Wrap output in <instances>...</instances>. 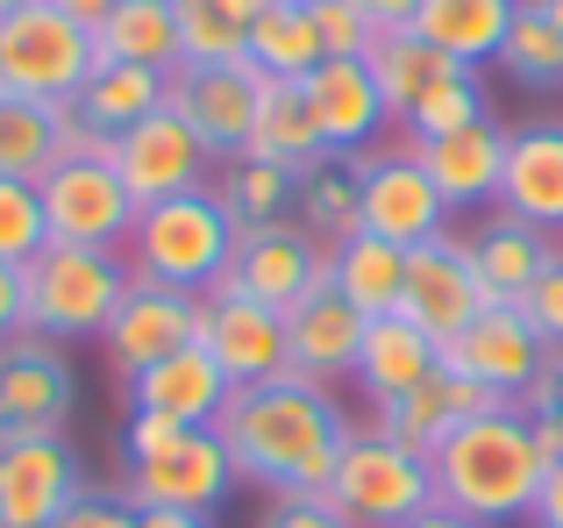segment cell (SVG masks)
<instances>
[{
    "instance_id": "9a60e30c",
    "label": "cell",
    "mask_w": 563,
    "mask_h": 528,
    "mask_svg": "<svg viewBox=\"0 0 563 528\" xmlns=\"http://www.w3.org/2000/svg\"><path fill=\"white\" fill-rule=\"evenodd\" d=\"M108 364H114V378H136V372H151L157 358H172V350H186V343H200V293H186V286H157V278H129V293H122V307H114V321H108Z\"/></svg>"
},
{
    "instance_id": "44dd1931",
    "label": "cell",
    "mask_w": 563,
    "mask_h": 528,
    "mask_svg": "<svg viewBox=\"0 0 563 528\" xmlns=\"http://www.w3.org/2000/svg\"><path fill=\"white\" fill-rule=\"evenodd\" d=\"M300 94H307V108H314V122H321V143H329L335 157L372 151L378 129L393 122V114H385V94H378V79H372V65H364V57H321V65L300 79Z\"/></svg>"
},
{
    "instance_id": "d6986e66",
    "label": "cell",
    "mask_w": 563,
    "mask_h": 528,
    "mask_svg": "<svg viewBox=\"0 0 563 528\" xmlns=\"http://www.w3.org/2000/svg\"><path fill=\"white\" fill-rule=\"evenodd\" d=\"M507 143L514 129H499L493 114L456 136H435V143H407L421 157V172L435 179V194L450 200V215H493L499 208V179H507Z\"/></svg>"
},
{
    "instance_id": "681fc988",
    "label": "cell",
    "mask_w": 563,
    "mask_h": 528,
    "mask_svg": "<svg viewBox=\"0 0 563 528\" xmlns=\"http://www.w3.org/2000/svg\"><path fill=\"white\" fill-rule=\"evenodd\" d=\"M136 528H214V515H186V507H136Z\"/></svg>"
},
{
    "instance_id": "8fae6325",
    "label": "cell",
    "mask_w": 563,
    "mask_h": 528,
    "mask_svg": "<svg viewBox=\"0 0 563 528\" xmlns=\"http://www.w3.org/2000/svg\"><path fill=\"white\" fill-rule=\"evenodd\" d=\"M357 208H364V229L399 251H421V243L450 237V200L435 194V179L421 172L413 151H357Z\"/></svg>"
},
{
    "instance_id": "6da1fadb",
    "label": "cell",
    "mask_w": 563,
    "mask_h": 528,
    "mask_svg": "<svg viewBox=\"0 0 563 528\" xmlns=\"http://www.w3.org/2000/svg\"><path fill=\"white\" fill-rule=\"evenodd\" d=\"M221 443L235 458V479L257 493H321L350 443V415L335 400V386L314 378H264V386H235V400L221 407Z\"/></svg>"
},
{
    "instance_id": "9c48e42d",
    "label": "cell",
    "mask_w": 563,
    "mask_h": 528,
    "mask_svg": "<svg viewBox=\"0 0 563 528\" xmlns=\"http://www.w3.org/2000/svg\"><path fill=\"white\" fill-rule=\"evenodd\" d=\"M100 157L114 165V179L129 186L136 208L172 200V194H192V186H214V165H221L172 108H157V114H143V122H129L122 136H108Z\"/></svg>"
},
{
    "instance_id": "f6af8a7d",
    "label": "cell",
    "mask_w": 563,
    "mask_h": 528,
    "mask_svg": "<svg viewBox=\"0 0 563 528\" xmlns=\"http://www.w3.org/2000/svg\"><path fill=\"white\" fill-rule=\"evenodd\" d=\"M22 329H29V286L14 264H0V343H14Z\"/></svg>"
},
{
    "instance_id": "d590c367",
    "label": "cell",
    "mask_w": 563,
    "mask_h": 528,
    "mask_svg": "<svg viewBox=\"0 0 563 528\" xmlns=\"http://www.w3.org/2000/svg\"><path fill=\"white\" fill-rule=\"evenodd\" d=\"M57 157H65V143H57V108L0 94V179H43Z\"/></svg>"
},
{
    "instance_id": "836d02e7",
    "label": "cell",
    "mask_w": 563,
    "mask_h": 528,
    "mask_svg": "<svg viewBox=\"0 0 563 528\" xmlns=\"http://www.w3.org/2000/svg\"><path fill=\"white\" fill-rule=\"evenodd\" d=\"M250 157L286 165V172H307V165H321V157H335L329 143H321V122H314L300 86H264L257 129H250Z\"/></svg>"
},
{
    "instance_id": "ab89813d",
    "label": "cell",
    "mask_w": 563,
    "mask_h": 528,
    "mask_svg": "<svg viewBox=\"0 0 563 528\" xmlns=\"http://www.w3.org/2000/svg\"><path fill=\"white\" fill-rule=\"evenodd\" d=\"M43 251H51V222H43L36 179H0V264L29 272Z\"/></svg>"
},
{
    "instance_id": "52a82bcc",
    "label": "cell",
    "mask_w": 563,
    "mask_h": 528,
    "mask_svg": "<svg viewBox=\"0 0 563 528\" xmlns=\"http://www.w3.org/2000/svg\"><path fill=\"white\" fill-rule=\"evenodd\" d=\"M321 493H329V507L350 528H407L421 507H435L428 458H413L385 429H350V443H343V458H335Z\"/></svg>"
},
{
    "instance_id": "ee69618b",
    "label": "cell",
    "mask_w": 563,
    "mask_h": 528,
    "mask_svg": "<svg viewBox=\"0 0 563 528\" xmlns=\"http://www.w3.org/2000/svg\"><path fill=\"white\" fill-rule=\"evenodd\" d=\"M51 528H136V507H129L122 493H79Z\"/></svg>"
},
{
    "instance_id": "7c38bea8",
    "label": "cell",
    "mask_w": 563,
    "mask_h": 528,
    "mask_svg": "<svg viewBox=\"0 0 563 528\" xmlns=\"http://www.w3.org/2000/svg\"><path fill=\"white\" fill-rule=\"evenodd\" d=\"M79 415V372L65 343L51 336H14L0 343V443L8 436H65Z\"/></svg>"
},
{
    "instance_id": "1f68e13d",
    "label": "cell",
    "mask_w": 563,
    "mask_h": 528,
    "mask_svg": "<svg viewBox=\"0 0 563 528\" xmlns=\"http://www.w3.org/2000/svg\"><path fill=\"white\" fill-rule=\"evenodd\" d=\"M108 65H151V72H179V8L172 0H122L108 22L93 29Z\"/></svg>"
},
{
    "instance_id": "f546056e",
    "label": "cell",
    "mask_w": 563,
    "mask_h": 528,
    "mask_svg": "<svg viewBox=\"0 0 563 528\" xmlns=\"http://www.w3.org/2000/svg\"><path fill=\"white\" fill-rule=\"evenodd\" d=\"M329 278H335V293H343V300L357 307L364 321L399 315L407 251H399V243H385V237H372V229H357L350 243H335V251H329Z\"/></svg>"
},
{
    "instance_id": "60d3db41",
    "label": "cell",
    "mask_w": 563,
    "mask_h": 528,
    "mask_svg": "<svg viewBox=\"0 0 563 528\" xmlns=\"http://www.w3.org/2000/svg\"><path fill=\"white\" fill-rule=\"evenodd\" d=\"M314 8V22H321V43H329V57H364L378 43V29L364 22L350 0H307Z\"/></svg>"
},
{
    "instance_id": "e0dca14e",
    "label": "cell",
    "mask_w": 563,
    "mask_h": 528,
    "mask_svg": "<svg viewBox=\"0 0 563 528\" xmlns=\"http://www.w3.org/2000/svg\"><path fill=\"white\" fill-rule=\"evenodd\" d=\"M221 278L243 286L250 300L292 315V307L329 278V251H321L300 222H264V229H243V237H235V257H229V272H221Z\"/></svg>"
},
{
    "instance_id": "f35d334b",
    "label": "cell",
    "mask_w": 563,
    "mask_h": 528,
    "mask_svg": "<svg viewBox=\"0 0 563 528\" xmlns=\"http://www.w3.org/2000/svg\"><path fill=\"white\" fill-rule=\"evenodd\" d=\"M493 114V94H485L478 72H456L450 86H435V94L421 100V108L407 114V143H435V136H456V129L485 122Z\"/></svg>"
},
{
    "instance_id": "277c9868",
    "label": "cell",
    "mask_w": 563,
    "mask_h": 528,
    "mask_svg": "<svg viewBox=\"0 0 563 528\" xmlns=\"http://www.w3.org/2000/svg\"><path fill=\"white\" fill-rule=\"evenodd\" d=\"M235 215L221 208L214 186H192V194H172V200H151L136 208V229H129V272L136 278H157V286H186V293H207L235 257Z\"/></svg>"
},
{
    "instance_id": "e575fe53",
    "label": "cell",
    "mask_w": 563,
    "mask_h": 528,
    "mask_svg": "<svg viewBox=\"0 0 563 528\" xmlns=\"http://www.w3.org/2000/svg\"><path fill=\"white\" fill-rule=\"evenodd\" d=\"M292 186H300V172L286 165H264V157H221L214 165V194L221 208L235 215V229H264V222H292Z\"/></svg>"
},
{
    "instance_id": "5bb4252c",
    "label": "cell",
    "mask_w": 563,
    "mask_h": 528,
    "mask_svg": "<svg viewBox=\"0 0 563 528\" xmlns=\"http://www.w3.org/2000/svg\"><path fill=\"white\" fill-rule=\"evenodd\" d=\"M200 343L229 372V386H264V378L286 372V315L250 300L229 278H214L200 293Z\"/></svg>"
},
{
    "instance_id": "f5cc1de1",
    "label": "cell",
    "mask_w": 563,
    "mask_h": 528,
    "mask_svg": "<svg viewBox=\"0 0 563 528\" xmlns=\"http://www.w3.org/2000/svg\"><path fill=\"white\" fill-rule=\"evenodd\" d=\"M528 8H536L542 22H556V29H563V0H528Z\"/></svg>"
},
{
    "instance_id": "7402d4cb",
    "label": "cell",
    "mask_w": 563,
    "mask_h": 528,
    "mask_svg": "<svg viewBox=\"0 0 563 528\" xmlns=\"http://www.w3.org/2000/svg\"><path fill=\"white\" fill-rule=\"evenodd\" d=\"M229 400H235V386H229V372L207 358V343H186V350H172V358H157L151 372L129 378V407L192 421V429H214Z\"/></svg>"
},
{
    "instance_id": "d6a6232c",
    "label": "cell",
    "mask_w": 563,
    "mask_h": 528,
    "mask_svg": "<svg viewBox=\"0 0 563 528\" xmlns=\"http://www.w3.org/2000/svg\"><path fill=\"white\" fill-rule=\"evenodd\" d=\"M292 222H300L321 251H335V243L357 237V229H364L357 165H350V157H321V165H307L300 186H292Z\"/></svg>"
},
{
    "instance_id": "74e56055",
    "label": "cell",
    "mask_w": 563,
    "mask_h": 528,
    "mask_svg": "<svg viewBox=\"0 0 563 528\" xmlns=\"http://www.w3.org/2000/svg\"><path fill=\"white\" fill-rule=\"evenodd\" d=\"M179 8V65H235L250 43V14L235 0H172Z\"/></svg>"
},
{
    "instance_id": "c3c4849f",
    "label": "cell",
    "mask_w": 563,
    "mask_h": 528,
    "mask_svg": "<svg viewBox=\"0 0 563 528\" xmlns=\"http://www.w3.org/2000/svg\"><path fill=\"white\" fill-rule=\"evenodd\" d=\"M350 8H357L364 22H372L378 36H385V29H407V22H413V8H421V0H350Z\"/></svg>"
},
{
    "instance_id": "ffe728a7",
    "label": "cell",
    "mask_w": 563,
    "mask_h": 528,
    "mask_svg": "<svg viewBox=\"0 0 563 528\" xmlns=\"http://www.w3.org/2000/svg\"><path fill=\"white\" fill-rule=\"evenodd\" d=\"M357 343H364V315L335 293V278H321V286L286 315V372L292 378L343 386V378L357 372Z\"/></svg>"
},
{
    "instance_id": "4dcf8cb0",
    "label": "cell",
    "mask_w": 563,
    "mask_h": 528,
    "mask_svg": "<svg viewBox=\"0 0 563 528\" xmlns=\"http://www.w3.org/2000/svg\"><path fill=\"white\" fill-rule=\"evenodd\" d=\"M165 94H172V72H151V65H108V57H100L93 79L79 86V100H71V108H79L86 129L108 143V136H122L129 122H143V114L165 108Z\"/></svg>"
},
{
    "instance_id": "d4e9b609",
    "label": "cell",
    "mask_w": 563,
    "mask_h": 528,
    "mask_svg": "<svg viewBox=\"0 0 563 528\" xmlns=\"http://www.w3.org/2000/svg\"><path fill=\"white\" fill-rule=\"evenodd\" d=\"M435 372H442V343L428 329H413L407 315L364 321V343H357V372H350V386H357L372 407L413 393L421 378H435Z\"/></svg>"
},
{
    "instance_id": "db71d44e",
    "label": "cell",
    "mask_w": 563,
    "mask_h": 528,
    "mask_svg": "<svg viewBox=\"0 0 563 528\" xmlns=\"http://www.w3.org/2000/svg\"><path fill=\"white\" fill-rule=\"evenodd\" d=\"M14 8H29V0H0V14H14Z\"/></svg>"
},
{
    "instance_id": "ac0fdd59",
    "label": "cell",
    "mask_w": 563,
    "mask_h": 528,
    "mask_svg": "<svg viewBox=\"0 0 563 528\" xmlns=\"http://www.w3.org/2000/svg\"><path fill=\"white\" fill-rule=\"evenodd\" d=\"M79 493V458L65 436H8L0 443V528H51Z\"/></svg>"
},
{
    "instance_id": "7bdbcfd3",
    "label": "cell",
    "mask_w": 563,
    "mask_h": 528,
    "mask_svg": "<svg viewBox=\"0 0 563 528\" xmlns=\"http://www.w3.org/2000/svg\"><path fill=\"white\" fill-rule=\"evenodd\" d=\"M257 528H350V521L329 507V493H278Z\"/></svg>"
},
{
    "instance_id": "ba28073f",
    "label": "cell",
    "mask_w": 563,
    "mask_h": 528,
    "mask_svg": "<svg viewBox=\"0 0 563 528\" xmlns=\"http://www.w3.org/2000/svg\"><path fill=\"white\" fill-rule=\"evenodd\" d=\"M43 222H51V243H79V251H122L129 229H136V200L114 179V165L100 151L57 157L36 179Z\"/></svg>"
},
{
    "instance_id": "4fadbf2b",
    "label": "cell",
    "mask_w": 563,
    "mask_h": 528,
    "mask_svg": "<svg viewBox=\"0 0 563 528\" xmlns=\"http://www.w3.org/2000/svg\"><path fill=\"white\" fill-rule=\"evenodd\" d=\"M264 86L272 79L250 72V57H235V65H179L165 108L179 114L214 157H243L250 129H257V108H264Z\"/></svg>"
},
{
    "instance_id": "b9f144b4",
    "label": "cell",
    "mask_w": 563,
    "mask_h": 528,
    "mask_svg": "<svg viewBox=\"0 0 563 528\" xmlns=\"http://www.w3.org/2000/svg\"><path fill=\"white\" fill-rule=\"evenodd\" d=\"M514 307H521V315H528V329H536L542 343L556 350V343H563V257H556L550 272H542V278H536V286H528Z\"/></svg>"
},
{
    "instance_id": "816d5d0a",
    "label": "cell",
    "mask_w": 563,
    "mask_h": 528,
    "mask_svg": "<svg viewBox=\"0 0 563 528\" xmlns=\"http://www.w3.org/2000/svg\"><path fill=\"white\" fill-rule=\"evenodd\" d=\"M407 528H485V521H471V515H456V507H421Z\"/></svg>"
},
{
    "instance_id": "7a4b0ae2",
    "label": "cell",
    "mask_w": 563,
    "mask_h": 528,
    "mask_svg": "<svg viewBox=\"0 0 563 528\" xmlns=\"http://www.w3.org/2000/svg\"><path fill=\"white\" fill-rule=\"evenodd\" d=\"M542 458L536 421H528L521 400H493L450 436V443L428 458V479H435V507H456V515L499 528V521H528L542 493Z\"/></svg>"
},
{
    "instance_id": "8992f818",
    "label": "cell",
    "mask_w": 563,
    "mask_h": 528,
    "mask_svg": "<svg viewBox=\"0 0 563 528\" xmlns=\"http://www.w3.org/2000/svg\"><path fill=\"white\" fill-rule=\"evenodd\" d=\"M129 257L122 251H79V243H51L36 264L22 272L29 286V336H51V343H71V336H108L114 307L129 293Z\"/></svg>"
},
{
    "instance_id": "603a6c76",
    "label": "cell",
    "mask_w": 563,
    "mask_h": 528,
    "mask_svg": "<svg viewBox=\"0 0 563 528\" xmlns=\"http://www.w3.org/2000/svg\"><path fill=\"white\" fill-rule=\"evenodd\" d=\"M499 215L563 237V122L514 129V143H507V179H499Z\"/></svg>"
},
{
    "instance_id": "2e32d148",
    "label": "cell",
    "mask_w": 563,
    "mask_h": 528,
    "mask_svg": "<svg viewBox=\"0 0 563 528\" xmlns=\"http://www.w3.org/2000/svg\"><path fill=\"white\" fill-rule=\"evenodd\" d=\"M478 307H493V293H485L478 264H471V243L456 237V229H450V237H435V243H421V251H407L399 315H407L413 329H428L435 343H450Z\"/></svg>"
},
{
    "instance_id": "bcb514c9",
    "label": "cell",
    "mask_w": 563,
    "mask_h": 528,
    "mask_svg": "<svg viewBox=\"0 0 563 528\" xmlns=\"http://www.w3.org/2000/svg\"><path fill=\"white\" fill-rule=\"evenodd\" d=\"M528 415H563V343L550 350V364H542V378H536V386H528Z\"/></svg>"
},
{
    "instance_id": "7dc6e473",
    "label": "cell",
    "mask_w": 563,
    "mask_h": 528,
    "mask_svg": "<svg viewBox=\"0 0 563 528\" xmlns=\"http://www.w3.org/2000/svg\"><path fill=\"white\" fill-rule=\"evenodd\" d=\"M528 528H563V458L542 472V493H536V507H528Z\"/></svg>"
},
{
    "instance_id": "f1b7e54d",
    "label": "cell",
    "mask_w": 563,
    "mask_h": 528,
    "mask_svg": "<svg viewBox=\"0 0 563 528\" xmlns=\"http://www.w3.org/2000/svg\"><path fill=\"white\" fill-rule=\"evenodd\" d=\"M364 65H372V79H378V94H385V114L393 122H407L413 108H421L435 86H450L456 72V57H442L428 36H413V29H385V36L364 51Z\"/></svg>"
},
{
    "instance_id": "8d00e7d4",
    "label": "cell",
    "mask_w": 563,
    "mask_h": 528,
    "mask_svg": "<svg viewBox=\"0 0 563 528\" xmlns=\"http://www.w3.org/2000/svg\"><path fill=\"white\" fill-rule=\"evenodd\" d=\"M493 65L507 72L514 86H528V94H563V29L542 22V14L521 0V8H514V29H507V43H499Z\"/></svg>"
},
{
    "instance_id": "4316f807",
    "label": "cell",
    "mask_w": 563,
    "mask_h": 528,
    "mask_svg": "<svg viewBox=\"0 0 563 528\" xmlns=\"http://www.w3.org/2000/svg\"><path fill=\"white\" fill-rule=\"evenodd\" d=\"M514 8H521V0H421L407 29L428 36L442 57H456L464 72H485L499 57V43H507V29H514Z\"/></svg>"
},
{
    "instance_id": "30bf717a",
    "label": "cell",
    "mask_w": 563,
    "mask_h": 528,
    "mask_svg": "<svg viewBox=\"0 0 563 528\" xmlns=\"http://www.w3.org/2000/svg\"><path fill=\"white\" fill-rule=\"evenodd\" d=\"M542 364H550V343L528 329V315L514 300L478 307V315L442 343V372L471 378V386L493 393V400H528V386L542 378Z\"/></svg>"
},
{
    "instance_id": "484cf974",
    "label": "cell",
    "mask_w": 563,
    "mask_h": 528,
    "mask_svg": "<svg viewBox=\"0 0 563 528\" xmlns=\"http://www.w3.org/2000/svg\"><path fill=\"white\" fill-rule=\"evenodd\" d=\"M464 243H471V264H478L493 300H521V293L563 257V237H550V229H536V222H514V215H499V208L485 215L478 229H464Z\"/></svg>"
},
{
    "instance_id": "cb8c5ba5",
    "label": "cell",
    "mask_w": 563,
    "mask_h": 528,
    "mask_svg": "<svg viewBox=\"0 0 563 528\" xmlns=\"http://www.w3.org/2000/svg\"><path fill=\"white\" fill-rule=\"evenodd\" d=\"M478 407H493V393H478L471 378H456V372H435V378H421L413 393L372 407V429H385L393 443H407L413 458H435V450L450 443Z\"/></svg>"
},
{
    "instance_id": "83f0119b",
    "label": "cell",
    "mask_w": 563,
    "mask_h": 528,
    "mask_svg": "<svg viewBox=\"0 0 563 528\" xmlns=\"http://www.w3.org/2000/svg\"><path fill=\"white\" fill-rule=\"evenodd\" d=\"M250 72H264L272 86H300L307 72L329 57V43H321V22L307 0H264L257 14H250V43H243Z\"/></svg>"
},
{
    "instance_id": "3957f363",
    "label": "cell",
    "mask_w": 563,
    "mask_h": 528,
    "mask_svg": "<svg viewBox=\"0 0 563 528\" xmlns=\"http://www.w3.org/2000/svg\"><path fill=\"white\" fill-rule=\"evenodd\" d=\"M129 472H122V501L129 507H186V515H214L243 479H235V458L221 443V429H192V421L172 415H129L122 429Z\"/></svg>"
},
{
    "instance_id": "f907efd6",
    "label": "cell",
    "mask_w": 563,
    "mask_h": 528,
    "mask_svg": "<svg viewBox=\"0 0 563 528\" xmlns=\"http://www.w3.org/2000/svg\"><path fill=\"white\" fill-rule=\"evenodd\" d=\"M57 8H65V14H71V22H86V29H100V22H108V14H114V8H122V0H57Z\"/></svg>"
},
{
    "instance_id": "5b68a950",
    "label": "cell",
    "mask_w": 563,
    "mask_h": 528,
    "mask_svg": "<svg viewBox=\"0 0 563 528\" xmlns=\"http://www.w3.org/2000/svg\"><path fill=\"white\" fill-rule=\"evenodd\" d=\"M93 65H100L93 29L71 22L57 0H29V8L0 14V94L57 108V100H79Z\"/></svg>"
}]
</instances>
